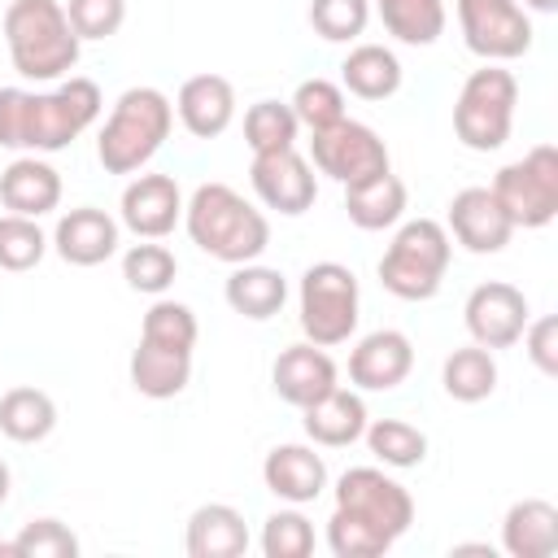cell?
<instances>
[{"label": "cell", "mask_w": 558, "mask_h": 558, "mask_svg": "<svg viewBox=\"0 0 558 558\" xmlns=\"http://www.w3.org/2000/svg\"><path fill=\"white\" fill-rule=\"evenodd\" d=\"M414 523V497L379 466H349L336 480V510L327 519V549L336 558H379Z\"/></svg>", "instance_id": "1"}, {"label": "cell", "mask_w": 558, "mask_h": 558, "mask_svg": "<svg viewBox=\"0 0 558 558\" xmlns=\"http://www.w3.org/2000/svg\"><path fill=\"white\" fill-rule=\"evenodd\" d=\"M100 105L92 78H65L52 92L0 87V148L61 153L100 118Z\"/></svg>", "instance_id": "2"}, {"label": "cell", "mask_w": 558, "mask_h": 558, "mask_svg": "<svg viewBox=\"0 0 558 558\" xmlns=\"http://www.w3.org/2000/svg\"><path fill=\"white\" fill-rule=\"evenodd\" d=\"M183 227L201 253H209L214 262H227V266L257 262L270 244L266 214L253 201H244L231 183H201L183 201Z\"/></svg>", "instance_id": "3"}, {"label": "cell", "mask_w": 558, "mask_h": 558, "mask_svg": "<svg viewBox=\"0 0 558 558\" xmlns=\"http://www.w3.org/2000/svg\"><path fill=\"white\" fill-rule=\"evenodd\" d=\"M4 44L13 70L35 83H52L70 74L83 48L61 0H13L4 9Z\"/></svg>", "instance_id": "4"}, {"label": "cell", "mask_w": 558, "mask_h": 558, "mask_svg": "<svg viewBox=\"0 0 558 558\" xmlns=\"http://www.w3.org/2000/svg\"><path fill=\"white\" fill-rule=\"evenodd\" d=\"M170 126H174V105H170L166 92L126 87L113 100V109H109V118L96 135V157L109 174H135L157 157Z\"/></svg>", "instance_id": "5"}, {"label": "cell", "mask_w": 558, "mask_h": 558, "mask_svg": "<svg viewBox=\"0 0 558 558\" xmlns=\"http://www.w3.org/2000/svg\"><path fill=\"white\" fill-rule=\"evenodd\" d=\"M453 240L436 218H410L397 227L388 253L379 257V283L397 301H432L445 283Z\"/></svg>", "instance_id": "6"}, {"label": "cell", "mask_w": 558, "mask_h": 558, "mask_svg": "<svg viewBox=\"0 0 558 558\" xmlns=\"http://www.w3.org/2000/svg\"><path fill=\"white\" fill-rule=\"evenodd\" d=\"M519 105V83L497 61H484V70H471L453 100V135L471 153H497L510 140Z\"/></svg>", "instance_id": "7"}, {"label": "cell", "mask_w": 558, "mask_h": 558, "mask_svg": "<svg viewBox=\"0 0 558 558\" xmlns=\"http://www.w3.org/2000/svg\"><path fill=\"white\" fill-rule=\"evenodd\" d=\"M301 301V331L310 344H344L357 331V314H362V288L357 275L340 262H314L301 275L296 288Z\"/></svg>", "instance_id": "8"}, {"label": "cell", "mask_w": 558, "mask_h": 558, "mask_svg": "<svg viewBox=\"0 0 558 558\" xmlns=\"http://www.w3.org/2000/svg\"><path fill=\"white\" fill-rule=\"evenodd\" d=\"M488 192L497 196V205L514 227H527V231L549 227L558 218V148L554 144L527 148L519 161L497 170Z\"/></svg>", "instance_id": "9"}, {"label": "cell", "mask_w": 558, "mask_h": 558, "mask_svg": "<svg viewBox=\"0 0 558 558\" xmlns=\"http://www.w3.org/2000/svg\"><path fill=\"white\" fill-rule=\"evenodd\" d=\"M310 166L318 174L336 179L340 187H353L362 179H375V174L392 170L388 166V144L366 122H353V118H340L336 126L310 135Z\"/></svg>", "instance_id": "10"}, {"label": "cell", "mask_w": 558, "mask_h": 558, "mask_svg": "<svg viewBox=\"0 0 558 558\" xmlns=\"http://www.w3.org/2000/svg\"><path fill=\"white\" fill-rule=\"evenodd\" d=\"M458 26L484 61H514L532 48V17L519 0H458Z\"/></svg>", "instance_id": "11"}, {"label": "cell", "mask_w": 558, "mask_h": 558, "mask_svg": "<svg viewBox=\"0 0 558 558\" xmlns=\"http://www.w3.org/2000/svg\"><path fill=\"white\" fill-rule=\"evenodd\" d=\"M248 183L257 192V201L266 209H279L288 218L305 214L318 196V179H314V166L296 153V148H275V153H253V166H248Z\"/></svg>", "instance_id": "12"}, {"label": "cell", "mask_w": 558, "mask_h": 558, "mask_svg": "<svg viewBox=\"0 0 558 558\" xmlns=\"http://www.w3.org/2000/svg\"><path fill=\"white\" fill-rule=\"evenodd\" d=\"M527 318H532L527 314V296L514 283H506V279L480 283L466 296V305H462V323H466L471 340L484 344V349H510V344H519Z\"/></svg>", "instance_id": "13"}, {"label": "cell", "mask_w": 558, "mask_h": 558, "mask_svg": "<svg viewBox=\"0 0 558 558\" xmlns=\"http://www.w3.org/2000/svg\"><path fill=\"white\" fill-rule=\"evenodd\" d=\"M122 227L140 240H166L183 222V192L170 174H135L122 187Z\"/></svg>", "instance_id": "14"}, {"label": "cell", "mask_w": 558, "mask_h": 558, "mask_svg": "<svg viewBox=\"0 0 558 558\" xmlns=\"http://www.w3.org/2000/svg\"><path fill=\"white\" fill-rule=\"evenodd\" d=\"M414 371V344L397 327H379L362 336L349 353V384L362 392H392Z\"/></svg>", "instance_id": "15"}, {"label": "cell", "mask_w": 558, "mask_h": 558, "mask_svg": "<svg viewBox=\"0 0 558 558\" xmlns=\"http://www.w3.org/2000/svg\"><path fill=\"white\" fill-rule=\"evenodd\" d=\"M449 240H458L466 253H501L514 235V222L506 218V209L497 205V196L488 187H462L449 201Z\"/></svg>", "instance_id": "16"}, {"label": "cell", "mask_w": 558, "mask_h": 558, "mask_svg": "<svg viewBox=\"0 0 558 558\" xmlns=\"http://www.w3.org/2000/svg\"><path fill=\"white\" fill-rule=\"evenodd\" d=\"M270 384H275L279 401L305 410L310 401H318V397H327L336 388V362H331V353L323 344H310V340L305 344H288L270 366Z\"/></svg>", "instance_id": "17"}, {"label": "cell", "mask_w": 558, "mask_h": 558, "mask_svg": "<svg viewBox=\"0 0 558 558\" xmlns=\"http://www.w3.org/2000/svg\"><path fill=\"white\" fill-rule=\"evenodd\" d=\"M52 248L70 266H100L118 253V218H109L96 205H78V209L57 218Z\"/></svg>", "instance_id": "18"}, {"label": "cell", "mask_w": 558, "mask_h": 558, "mask_svg": "<svg viewBox=\"0 0 558 558\" xmlns=\"http://www.w3.org/2000/svg\"><path fill=\"white\" fill-rule=\"evenodd\" d=\"M174 113L187 135L214 140L235 122V87L222 74H192L174 96Z\"/></svg>", "instance_id": "19"}, {"label": "cell", "mask_w": 558, "mask_h": 558, "mask_svg": "<svg viewBox=\"0 0 558 558\" xmlns=\"http://www.w3.org/2000/svg\"><path fill=\"white\" fill-rule=\"evenodd\" d=\"M262 480L279 501L305 506V501L323 497L327 462H323V453H314V445H275L262 462Z\"/></svg>", "instance_id": "20"}, {"label": "cell", "mask_w": 558, "mask_h": 558, "mask_svg": "<svg viewBox=\"0 0 558 558\" xmlns=\"http://www.w3.org/2000/svg\"><path fill=\"white\" fill-rule=\"evenodd\" d=\"M0 201L9 214H22V218L52 214L61 205V174L44 157L26 153L0 170Z\"/></svg>", "instance_id": "21"}, {"label": "cell", "mask_w": 558, "mask_h": 558, "mask_svg": "<svg viewBox=\"0 0 558 558\" xmlns=\"http://www.w3.org/2000/svg\"><path fill=\"white\" fill-rule=\"evenodd\" d=\"M501 549L510 558H554L558 554V506L545 497H523L501 519Z\"/></svg>", "instance_id": "22"}, {"label": "cell", "mask_w": 558, "mask_h": 558, "mask_svg": "<svg viewBox=\"0 0 558 558\" xmlns=\"http://www.w3.org/2000/svg\"><path fill=\"white\" fill-rule=\"evenodd\" d=\"M301 414H305V418H301L305 436H310L314 445H323V449H344V445L362 440V432H366V423H371L362 397L349 392V388H340V384H336L327 397L310 401Z\"/></svg>", "instance_id": "23"}, {"label": "cell", "mask_w": 558, "mask_h": 558, "mask_svg": "<svg viewBox=\"0 0 558 558\" xmlns=\"http://www.w3.org/2000/svg\"><path fill=\"white\" fill-rule=\"evenodd\" d=\"M192 379V349H170V344H153L140 336L135 353H131V388L148 401H170L187 388Z\"/></svg>", "instance_id": "24"}, {"label": "cell", "mask_w": 558, "mask_h": 558, "mask_svg": "<svg viewBox=\"0 0 558 558\" xmlns=\"http://www.w3.org/2000/svg\"><path fill=\"white\" fill-rule=\"evenodd\" d=\"M187 554L192 558H240L248 549V523L227 501H205L187 519Z\"/></svg>", "instance_id": "25"}, {"label": "cell", "mask_w": 558, "mask_h": 558, "mask_svg": "<svg viewBox=\"0 0 558 558\" xmlns=\"http://www.w3.org/2000/svg\"><path fill=\"white\" fill-rule=\"evenodd\" d=\"M227 305L240 314V318H253V323H266L283 310L288 301V279L275 270V266H257V262H244L227 275V288H222Z\"/></svg>", "instance_id": "26"}, {"label": "cell", "mask_w": 558, "mask_h": 558, "mask_svg": "<svg viewBox=\"0 0 558 558\" xmlns=\"http://www.w3.org/2000/svg\"><path fill=\"white\" fill-rule=\"evenodd\" d=\"M340 83L357 100H388L401 87V61L384 44H357L340 61Z\"/></svg>", "instance_id": "27"}, {"label": "cell", "mask_w": 558, "mask_h": 558, "mask_svg": "<svg viewBox=\"0 0 558 558\" xmlns=\"http://www.w3.org/2000/svg\"><path fill=\"white\" fill-rule=\"evenodd\" d=\"M344 214L357 231H384V227H397L401 214H405V183L384 170L375 179H362L353 187H344Z\"/></svg>", "instance_id": "28"}, {"label": "cell", "mask_w": 558, "mask_h": 558, "mask_svg": "<svg viewBox=\"0 0 558 558\" xmlns=\"http://www.w3.org/2000/svg\"><path fill=\"white\" fill-rule=\"evenodd\" d=\"M57 427V405L44 388H9L0 397V432L17 445H39Z\"/></svg>", "instance_id": "29"}, {"label": "cell", "mask_w": 558, "mask_h": 558, "mask_svg": "<svg viewBox=\"0 0 558 558\" xmlns=\"http://www.w3.org/2000/svg\"><path fill=\"white\" fill-rule=\"evenodd\" d=\"M440 384L462 405H475V401L493 397L497 392V357H493V349H484V344L453 349L445 357V366H440Z\"/></svg>", "instance_id": "30"}, {"label": "cell", "mask_w": 558, "mask_h": 558, "mask_svg": "<svg viewBox=\"0 0 558 558\" xmlns=\"http://www.w3.org/2000/svg\"><path fill=\"white\" fill-rule=\"evenodd\" d=\"M384 31L410 48H427L445 35V0H375Z\"/></svg>", "instance_id": "31"}, {"label": "cell", "mask_w": 558, "mask_h": 558, "mask_svg": "<svg viewBox=\"0 0 558 558\" xmlns=\"http://www.w3.org/2000/svg\"><path fill=\"white\" fill-rule=\"evenodd\" d=\"M362 436H366L371 453H375L384 466L405 471V466H418V462L427 458V436H423L414 423H405V418H375V423H366Z\"/></svg>", "instance_id": "32"}, {"label": "cell", "mask_w": 558, "mask_h": 558, "mask_svg": "<svg viewBox=\"0 0 558 558\" xmlns=\"http://www.w3.org/2000/svg\"><path fill=\"white\" fill-rule=\"evenodd\" d=\"M296 131H301V122H296L292 105H283V100H257L244 113V144L253 153L296 148Z\"/></svg>", "instance_id": "33"}, {"label": "cell", "mask_w": 558, "mask_h": 558, "mask_svg": "<svg viewBox=\"0 0 558 558\" xmlns=\"http://www.w3.org/2000/svg\"><path fill=\"white\" fill-rule=\"evenodd\" d=\"M174 275H179V262H174V253H170L166 244H157V240L131 244V248L122 253V279H126V288H135V292H144V296H161V292L174 283Z\"/></svg>", "instance_id": "34"}, {"label": "cell", "mask_w": 558, "mask_h": 558, "mask_svg": "<svg viewBox=\"0 0 558 558\" xmlns=\"http://www.w3.org/2000/svg\"><path fill=\"white\" fill-rule=\"evenodd\" d=\"M288 105H292L296 122L310 126V135L336 126L340 118H349L344 113V87L331 83V78H305V83H296V92H292Z\"/></svg>", "instance_id": "35"}, {"label": "cell", "mask_w": 558, "mask_h": 558, "mask_svg": "<svg viewBox=\"0 0 558 558\" xmlns=\"http://www.w3.org/2000/svg\"><path fill=\"white\" fill-rule=\"evenodd\" d=\"M48 253V235L39 231L35 218H22V214H4L0 218V270H35Z\"/></svg>", "instance_id": "36"}, {"label": "cell", "mask_w": 558, "mask_h": 558, "mask_svg": "<svg viewBox=\"0 0 558 558\" xmlns=\"http://www.w3.org/2000/svg\"><path fill=\"white\" fill-rule=\"evenodd\" d=\"M371 22V0H314L310 26L327 44H353Z\"/></svg>", "instance_id": "37"}, {"label": "cell", "mask_w": 558, "mask_h": 558, "mask_svg": "<svg viewBox=\"0 0 558 558\" xmlns=\"http://www.w3.org/2000/svg\"><path fill=\"white\" fill-rule=\"evenodd\" d=\"M144 340L153 344H170V349H196V314L183 301H153L140 327Z\"/></svg>", "instance_id": "38"}, {"label": "cell", "mask_w": 558, "mask_h": 558, "mask_svg": "<svg viewBox=\"0 0 558 558\" xmlns=\"http://www.w3.org/2000/svg\"><path fill=\"white\" fill-rule=\"evenodd\" d=\"M262 554L266 558H305V554H314V523L301 510H275L262 523Z\"/></svg>", "instance_id": "39"}, {"label": "cell", "mask_w": 558, "mask_h": 558, "mask_svg": "<svg viewBox=\"0 0 558 558\" xmlns=\"http://www.w3.org/2000/svg\"><path fill=\"white\" fill-rule=\"evenodd\" d=\"M78 536L61 519H31L13 536V558H74Z\"/></svg>", "instance_id": "40"}, {"label": "cell", "mask_w": 558, "mask_h": 558, "mask_svg": "<svg viewBox=\"0 0 558 558\" xmlns=\"http://www.w3.org/2000/svg\"><path fill=\"white\" fill-rule=\"evenodd\" d=\"M65 17L78 39H109L126 17V0H65Z\"/></svg>", "instance_id": "41"}, {"label": "cell", "mask_w": 558, "mask_h": 558, "mask_svg": "<svg viewBox=\"0 0 558 558\" xmlns=\"http://www.w3.org/2000/svg\"><path fill=\"white\" fill-rule=\"evenodd\" d=\"M523 344H527V357L536 362V371L541 375H558V318H527V327H523V336H519Z\"/></svg>", "instance_id": "42"}, {"label": "cell", "mask_w": 558, "mask_h": 558, "mask_svg": "<svg viewBox=\"0 0 558 558\" xmlns=\"http://www.w3.org/2000/svg\"><path fill=\"white\" fill-rule=\"evenodd\" d=\"M523 9H536V13H554L558 0H523Z\"/></svg>", "instance_id": "43"}, {"label": "cell", "mask_w": 558, "mask_h": 558, "mask_svg": "<svg viewBox=\"0 0 558 558\" xmlns=\"http://www.w3.org/2000/svg\"><path fill=\"white\" fill-rule=\"evenodd\" d=\"M9 484H13V480H9V466H4V458H0V506L9 501Z\"/></svg>", "instance_id": "44"}, {"label": "cell", "mask_w": 558, "mask_h": 558, "mask_svg": "<svg viewBox=\"0 0 558 558\" xmlns=\"http://www.w3.org/2000/svg\"><path fill=\"white\" fill-rule=\"evenodd\" d=\"M0 558H13V541H0Z\"/></svg>", "instance_id": "45"}]
</instances>
